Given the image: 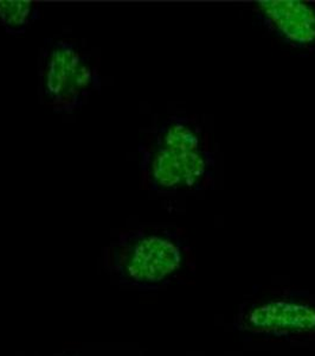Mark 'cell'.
Returning <instances> with one entry per match:
<instances>
[{
	"label": "cell",
	"mask_w": 315,
	"mask_h": 356,
	"mask_svg": "<svg viewBox=\"0 0 315 356\" xmlns=\"http://www.w3.org/2000/svg\"><path fill=\"white\" fill-rule=\"evenodd\" d=\"M199 146L198 136L185 129L172 131L160 138L151 158L153 186L162 189L196 186L207 169V157Z\"/></svg>",
	"instance_id": "cell-1"
},
{
	"label": "cell",
	"mask_w": 315,
	"mask_h": 356,
	"mask_svg": "<svg viewBox=\"0 0 315 356\" xmlns=\"http://www.w3.org/2000/svg\"><path fill=\"white\" fill-rule=\"evenodd\" d=\"M239 327L259 335L315 334V303L298 298H276L251 305L241 315Z\"/></svg>",
	"instance_id": "cell-2"
},
{
	"label": "cell",
	"mask_w": 315,
	"mask_h": 356,
	"mask_svg": "<svg viewBox=\"0 0 315 356\" xmlns=\"http://www.w3.org/2000/svg\"><path fill=\"white\" fill-rule=\"evenodd\" d=\"M182 263V248L173 239L165 235L145 234L128 248L124 268L137 283L157 284L178 271Z\"/></svg>",
	"instance_id": "cell-3"
},
{
	"label": "cell",
	"mask_w": 315,
	"mask_h": 356,
	"mask_svg": "<svg viewBox=\"0 0 315 356\" xmlns=\"http://www.w3.org/2000/svg\"><path fill=\"white\" fill-rule=\"evenodd\" d=\"M93 82L92 69L82 61L71 45L60 43L49 57L45 90L49 97L65 108L75 105Z\"/></svg>",
	"instance_id": "cell-4"
},
{
	"label": "cell",
	"mask_w": 315,
	"mask_h": 356,
	"mask_svg": "<svg viewBox=\"0 0 315 356\" xmlns=\"http://www.w3.org/2000/svg\"><path fill=\"white\" fill-rule=\"evenodd\" d=\"M257 8L276 31L293 44L315 41V10L298 0H263Z\"/></svg>",
	"instance_id": "cell-5"
},
{
	"label": "cell",
	"mask_w": 315,
	"mask_h": 356,
	"mask_svg": "<svg viewBox=\"0 0 315 356\" xmlns=\"http://www.w3.org/2000/svg\"><path fill=\"white\" fill-rule=\"evenodd\" d=\"M33 13V5L30 1H0V21L8 28L19 29L25 26Z\"/></svg>",
	"instance_id": "cell-6"
}]
</instances>
